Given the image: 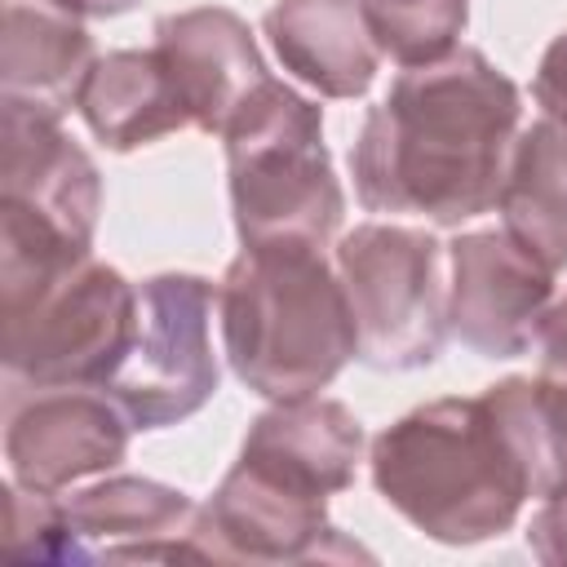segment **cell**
<instances>
[{
    "label": "cell",
    "instance_id": "277c9868",
    "mask_svg": "<svg viewBox=\"0 0 567 567\" xmlns=\"http://www.w3.org/2000/svg\"><path fill=\"white\" fill-rule=\"evenodd\" d=\"M354 483V456L332 425L301 412H266L248 425L239 461L199 505L195 545L204 558L306 563L368 558L328 523V496Z\"/></svg>",
    "mask_w": 567,
    "mask_h": 567
},
{
    "label": "cell",
    "instance_id": "ba28073f",
    "mask_svg": "<svg viewBox=\"0 0 567 567\" xmlns=\"http://www.w3.org/2000/svg\"><path fill=\"white\" fill-rule=\"evenodd\" d=\"M217 288L199 275H151L137 284L133 341L102 385L133 430H164L195 416L217 394V354L208 319Z\"/></svg>",
    "mask_w": 567,
    "mask_h": 567
},
{
    "label": "cell",
    "instance_id": "44dd1931",
    "mask_svg": "<svg viewBox=\"0 0 567 567\" xmlns=\"http://www.w3.org/2000/svg\"><path fill=\"white\" fill-rule=\"evenodd\" d=\"M527 549L540 563H554V567L567 563V487H554L545 496V505L532 514V523H527Z\"/></svg>",
    "mask_w": 567,
    "mask_h": 567
},
{
    "label": "cell",
    "instance_id": "ffe728a7",
    "mask_svg": "<svg viewBox=\"0 0 567 567\" xmlns=\"http://www.w3.org/2000/svg\"><path fill=\"white\" fill-rule=\"evenodd\" d=\"M536 381V412L549 456V492L567 487V377H532Z\"/></svg>",
    "mask_w": 567,
    "mask_h": 567
},
{
    "label": "cell",
    "instance_id": "8992f818",
    "mask_svg": "<svg viewBox=\"0 0 567 567\" xmlns=\"http://www.w3.org/2000/svg\"><path fill=\"white\" fill-rule=\"evenodd\" d=\"M337 275L354 315L359 359L408 372L439 359L447 328V244L430 230L363 221L337 239Z\"/></svg>",
    "mask_w": 567,
    "mask_h": 567
},
{
    "label": "cell",
    "instance_id": "603a6c76",
    "mask_svg": "<svg viewBox=\"0 0 567 567\" xmlns=\"http://www.w3.org/2000/svg\"><path fill=\"white\" fill-rule=\"evenodd\" d=\"M536 354H540L536 377H567V297L549 301L540 332H536Z\"/></svg>",
    "mask_w": 567,
    "mask_h": 567
},
{
    "label": "cell",
    "instance_id": "4fadbf2b",
    "mask_svg": "<svg viewBox=\"0 0 567 567\" xmlns=\"http://www.w3.org/2000/svg\"><path fill=\"white\" fill-rule=\"evenodd\" d=\"M75 558H204L195 545L199 505L155 478H102L62 496Z\"/></svg>",
    "mask_w": 567,
    "mask_h": 567
},
{
    "label": "cell",
    "instance_id": "3957f363",
    "mask_svg": "<svg viewBox=\"0 0 567 567\" xmlns=\"http://www.w3.org/2000/svg\"><path fill=\"white\" fill-rule=\"evenodd\" d=\"M221 350L261 399H310L359 359L354 315L337 261L306 239L244 244L217 284Z\"/></svg>",
    "mask_w": 567,
    "mask_h": 567
},
{
    "label": "cell",
    "instance_id": "8fae6325",
    "mask_svg": "<svg viewBox=\"0 0 567 567\" xmlns=\"http://www.w3.org/2000/svg\"><path fill=\"white\" fill-rule=\"evenodd\" d=\"M0 204L27 208L93 248L102 177L66 137L62 115L0 102Z\"/></svg>",
    "mask_w": 567,
    "mask_h": 567
},
{
    "label": "cell",
    "instance_id": "7402d4cb",
    "mask_svg": "<svg viewBox=\"0 0 567 567\" xmlns=\"http://www.w3.org/2000/svg\"><path fill=\"white\" fill-rule=\"evenodd\" d=\"M532 97L545 106V115L567 120V31L549 40V49L540 53V66L532 75Z\"/></svg>",
    "mask_w": 567,
    "mask_h": 567
},
{
    "label": "cell",
    "instance_id": "2e32d148",
    "mask_svg": "<svg viewBox=\"0 0 567 567\" xmlns=\"http://www.w3.org/2000/svg\"><path fill=\"white\" fill-rule=\"evenodd\" d=\"M75 111L106 151H137L190 128L177 80L155 44L97 58L75 97Z\"/></svg>",
    "mask_w": 567,
    "mask_h": 567
},
{
    "label": "cell",
    "instance_id": "d6986e66",
    "mask_svg": "<svg viewBox=\"0 0 567 567\" xmlns=\"http://www.w3.org/2000/svg\"><path fill=\"white\" fill-rule=\"evenodd\" d=\"M4 505H9L4 554H13V558H75V540H71V527H66V514H62V496L9 483Z\"/></svg>",
    "mask_w": 567,
    "mask_h": 567
},
{
    "label": "cell",
    "instance_id": "5b68a950",
    "mask_svg": "<svg viewBox=\"0 0 567 567\" xmlns=\"http://www.w3.org/2000/svg\"><path fill=\"white\" fill-rule=\"evenodd\" d=\"M221 142L239 239H306L328 248L341 226L346 195L323 146L319 106L284 80L266 75L239 102Z\"/></svg>",
    "mask_w": 567,
    "mask_h": 567
},
{
    "label": "cell",
    "instance_id": "9a60e30c",
    "mask_svg": "<svg viewBox=\"0 0 567 567\" xmlns=\"http://www.w3.org/2000/svg\"><path fill=\"white\" fill-rule=\"evenodd\" d=\"M93 62V40L75 13L49 0H4L0 102L62 115L75 106Z\"/></svg>",
    "mask_w": 567,
    "mask_h": 567
},
{
    "label": "cell",
    "instance_id": "9c48e42d",
    "mask_svg": "<svg viewBox=\"0 0 567 567\" xmlns=\"http://www.w3.org/2000/svg\"><path fill=\"white\" fill-rule=\"evenodd\" d=\"M554 301V270L505 226L470 230L447 244V328L483 359L536 350Z\"/></svg>",
    "mask_w": 567,
    "mask_h": 567
},
{
    "label": "cell",
    "instance_id": "7c38bea8",
    "mask_svg": "<svg viewBox=\"0 0 567 567\" xmlns=\"http://www.w3.org/2000/svg\"><path fill=\"white\" fill-rule=\"evenodd\" d=\"M155 49L164 53L190 128L226 133L239 102L270 75L248 22L221 4L182 9L155 22Z\"/></svg>",
    "mask_w": 567,
    "mask_h": 567
},
{
    "label": "cell",
    "instance_id": "52a82bcc",
    "mask_svg": "<svg viewBox=\"0 0 567 567\" xmlns=\"http://www.w3.org/2000/svg\"><path fill=\"white\" fill-rule=\"evenodd\" d=\"M137 323V284L84 257L31 301L0 310V359L18 385H93L120 368Z\"/></svg>",
    "mask_w": 567,
    "mask_h": 567
},
{
    "label": "cell",
    "instance_id": "cb8c5ba5",
    "mask_svg": "<svg viewBox=\"0 0 567 567\" xmlns=\"http://www.w3.org/2000/svg\"><path fill=\"white\" fill-rule=\"evenodd\" d=\"M49 4H58V9H66L75 18H115V13L133 9L137 0H49Z\"/></svg>",
    "mask_w": 567,
    "mask_h": 567
},
{
    "label": "cell",
    "instance_id": "ac0fdd59",
    "mask_svg": "<svg viewBox=\"0 0 567 567\" xmlns=\"http://www.w3.org/2000/svg\"><path fill=\"white\" fill-rule=\"evenodd\" d=\"M372 40L399 66H421L456 49L470 0H359Z\"/></svg>",
    "mask_w": 567,
    "mask_h": 567
},
{
    "label": "cell",
    "instance_id": "30bf717a",
    "mask_svg": "<svg viewBox=\"0 0 567 567\" xmlns=\"http://www.w3.org/2000/svg\"><path fill=\"white\" fill-rule=\"evenodd\" d=\"M133 421L93 385H31L4 394V461L9 483L31 492H66L80 478L106 474L128 452Z\"/></svg>",
    "mask_w": 567,
    "mask_h": 567
},
{
    "label": "cell",
    "instance_id": "5bb4252c",
    "mask_svg": "<svg viewBox=\"0 0 567 567\" xmlns=\"http://www.w3.org/2000/svg\"><path fill=\"white\" fill-rule=\"evenodd\" d=\"M261 31L284 71L319 97H363L385 58L359 0H275Z\"/></svg>",
    "mask_w": 567,
    "mask_h": 567
},
{
    "label": "cell",
    "instance_id": "6da1fadb",
    "mask_svg": "<svg viewBox=\"0 0 567 567\" xmlns=\"http://www.w3.org/2000/svg\"><path fill=\"white\" fill-rule=\"evenodd\" d=\"M518 124L523 97L487 53L456 44L403 66L350 146L354 195L368 213L461 226L496 208Z\"/></svg>",
    "mask_w": 567,
    "mask_h": 567
},
{
    "label": "cell",
    "instance_id": "e0dca14e",
    "mask_svg": "<svg viewBox=\"0 0 567 567\" xmlns=\"http://www.w3.org/2000/svg\"><path fill=\"white\" fill-rule=\"evenodd\" d=\"M496 208L554 275L567 270V120L545 115L518 133Z\"/></svg>",
    "mask_w": 567,
    "mask_h": 567
},
{
    "label": "cell",
    "instance_id": "7a4b0ae2",
    "mask_svg": "<svg viewBox=\"0 0 567 567\" xmlns=\"http://www.w3.org/2000/svg\"><path fill=\"white\" fill-rule=\"evenodd\" d=\"M377 496L443 545L509 532L532 496H549L536 381L505 377L483 394L412 408L372 439Z\"/></svg>",
    "mask_w": 567,
    "mask_h": 567
}]
</instances>
